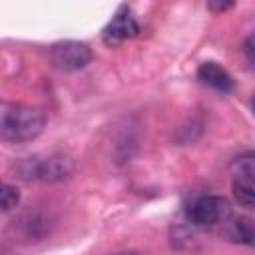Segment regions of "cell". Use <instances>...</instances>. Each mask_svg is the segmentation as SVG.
Instances as JSON below:
<instances>
[{
    "mask_svg": "<svg viewBox=\"0 0 255 255\" xmlns=\"http://www.w3.org/2000/svg\"><path fill=\"white\" fill-rule=\"evenodd\" d=\"M46 126V114L34 106L10 104L4 106L0 116V137L4 141H32Z\"/></svg>",
    "mask_w": 255,
    "mask_h": 255,
    "instance_id": "obj_1",
    "label": "cell"
},
{
    "mask_svg": "<svg viewBox=\"0 0 255 255\" xmlns=\"http://www.w3.org/2000/svg\"><path fill=\"white\" fill-rule=\"evenodd\" d=\"M74 171L72 157L64 153H50V155H32L18 163V173L22 179H36V181H62L70 177Z\"/></svg>",
    "mask_w": 255,
    "mask_h": 255,
    "instance_id": "obj_2",
    "label": "cell"
},
{
    "mask_svg": "<svg viewBox=\"0 0 255 255\" xmlns=\"http://www.w3.org/2000/svg\"><path fill=\"white\" fill-rule=\"evenodd\" d=\"M229 215V203L219 195H197L187 205V219L197 227H213L221 221H227Z\"/></svg>",
    "mask_w": 255,
    "mask_h": 255,
    "instance_id": "obj_3",
    "label": "cell"
},
{
    "mask_svg": "<svg viewBox=\"0 0 255 255\" xmlns=\"http://www.w3.org/2000/svg\"><path fill=\"white\" fill-rule=\"evenodd\" d=\"M50 62L60 72H76L92 62V50L84 42L64 40L50 48Z\"/></svg>",
    "mask_w": 255,
    "mask_h": 255,
    "instance_id": "obj_4",
    "label": "cell"
},
{
    "mask_svg": "<svg viewBox=\"0 0 255 255\" xmlns=\"http://www.w3.org/2000/svg\"><path fill=\"white\" fill-rule=\"evenodd\" d=\"M137 32H139V24L135 22L131 10L126 4H122L116 10V14L112 16V20L106 24V28L102 30V40L108 46H118L129 38L137 36Z\"/></svg>",
    "mask_w": 255,
    "mask_h": 255,
    "instance_id": "obj_5",
    "label": "cell"
},
{
    "mask_svg": "<svg viewBox=\"0 0 255 255\" xmlns=\"http://www.w3.org/2000/svg\"><path fill=\"white\" fill-rule=\"evenodd\" d=\"M197 78H199L203 84H207V86H211L213 90L223 92V94H229V92H233V88H235V82H233L231 74H229L225 68H221L217 62H203V64L197 68Z\"/></svg>",
    "mask_w": 255,
    "mask_h": 255,
    "instance_id": "obj_6",
    "label": "cell"
},
{
    "mask_svg": "<svg viewBox=\"0 0 255 255\" xmlns=\"http://www.w3.org/2000/svg\"><path fill=\"white\" fill-rule=\"evenodd\" d=\"M229 171L233 175V181L255 185V151H245L233 157L229 163Z\"/></svg>",
    "mask_w": 255,
    "mask_h": 255,
    "instance_id": "obj_7",
    "label": "cell"
},
{
    "mask_svg": "<svg viewBox=\"0 0 255 255\" xmlns=\"http://www.w3.org/2000/svg\"><path fill=\"white\" fill-rule=\"evenodd\" d=\"M229 237L237 243H247L253 245L255 243V221L249 217H239L231 223L229 229Z\"/></svg>",
    "mask_w": 255,
    "mask_h": 255,
    "instance_id": "obj_8",
    "label": "cell"
},
{
    "mask_svg": "<svg viewBox=\"0 0 255 255\" xmlns=\"http://www.w3.org/2000/svg\"><path fill=\"white\" fill-rule=\"evenodd\" d=\"M233 197L245 209H255V185L233 181Z\"/></svg>",
    "mask_w": 255,
    "mask_h": 255,
    "instance_id": "obj_9",
    "label": "cell"
},
{
    "mask_svg": "<svg viewBox=\"0 0 255 255\" xmlns=\"http://www.w3.org/2000/svg\"><path fill=\"white\" fill-rule=\"evenodd\" d=\"M18 201H20V193H18V189H16L14 185H10V183H4V185H2V195H0L2 211H10V209H14V207L18 205Z\"/></svg>",
    "mask_w": 255,
    "mask_h": 255,
    "instance_id": "obj_10",
    "label": "cell"
},
{
    "mask_svg": "<svg viewBox=\"0 0 255 255\" xmlns=\"http://www.w3.org/2000/svg\"><path fill=\"white\" fill-rule=\"evenodd\" d=\"M243 56H245V62L255 70V32L253 34H249L247 38H245V42H243Z\"/></svg>",
    "mask_w": 255,
    "mask_h": 255,
    "instance_id": "obj_11",
    "label": "cell"
},
{
    "mask_svg": "<svg viewBox=\"0 0 255 255\" xmlns=\"http://www.w3.org/2000/svg\"><path fill=\"white\" fill-rule=\"evenodd\" d=\"M207 8L213 10V12H225V10L233 8V2H209Z\"/></svg>",
    "mask_w": 255,
    "mask_h": 255,
    "instance_id": "obj_12",
    "label": "cell"
},
{
    "mask_svg": "<svg viewBox=\"0 0 255 255\" xmlns=\"http://www.w3.org/2000/svg\"><path fill=\"white\" fill-rule=\"evenodd\" d=\"M116 255H137V253H133V251H124V253H116Z\"/></svg>",
    "mask_w": 255,
    "mask_h": 255,
    "instance_id": "obj_13",
    "label": "cell"
},
{
    "mask_svg": "<svg viewBox=\"0 0 255 255\" xmlns=\"http://www.w3.org/2000/svg\"><path fill=\"white\" fill-rule=\"evenodd\" d=\"M251 106H253V112H255V92H253V98H251Z\"/></svg>",
    "mask_w": 255,
    "mask_h": 255,
    "instance_id": "obj_14",
    "label": "cell"
}]
</instances>
